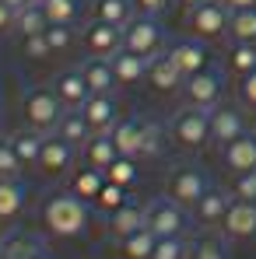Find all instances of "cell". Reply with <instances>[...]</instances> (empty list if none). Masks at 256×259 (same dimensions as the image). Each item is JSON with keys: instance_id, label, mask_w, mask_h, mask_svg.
I'll return each mask as SVG.
<instances>
[{"instance_id": "obj_1", "label": "cell", "mask_w": 256, "mask_h": 259, "mask_svg": "<svg viewBox=\"0 0 256 259\" xmlns=\"http://www.w3.org/2000/svg\"><path fill=\"white\" fill-rule=\"evenodd\" d=\"M39 221L53 238H78L85 235L91 210H88V200H81L78 193H53L46 196L43 207H39Z\"/></svg>"}, {"instance_id": "obj_2", "label": "cell", "mask_w": 256, "mask_h": 259, "mask_svg": "<svg viewBox=\"0 0 256 259\" xmlns=\"http://www.w3.org/2000/svg\"><path fill=\"white\" fill-rule=\"evenodd\" d=\"M169 137L172 144H179L182 151H200L211 144V112L197 109V105H182L175 109L169 119Z\"/></svg>"}, {"instance_id": "obj_3", "label": "cell", "mask_w": 256, "mask_h": 259, "mask_svg": "<svg viewBox=\"0 0 256 259\" xmlns=\"http://www.w3.org/2000/svg\"><path fill=\"white\" fill-rule=\"evenodd\" d=\"M67 105L56 98L53 88H28L25 98H21V116H25V126L39 130V133H56L60 119H63Z\"/></svg>"}, {"instance_id": "obj_4", "label": "cell", "mask_w": 256, "mask_h": 259, "mask_svg": "<svg viewBox=\"0 0 256 259\" xmlns=\"http://www.w3.org/2000/svg\"><path fill=\"white\" fill-rule=\"evenodd\" d=\"M190 207H182L179 200H172L169 193L165 196H155L148 207H144V224L158 235V238H169V235H186L190 228Z\"/></svg>"}, {"instance_id": "obj_5", "label": "cell", "mask_w": 256, "mask_h": 259, "mask_svg": "<svg viewBox=\"0 0 256 259\" xmlns=\"http://www.w3.org/2000/svg\"><path fill=\"white\" fill-rule=\"evenodd\" d=\"M207 189H211V179H207V172L200 165L182 161V165H172L169 175H165V193L172 200H179L182 207H193Z\"/></svg>"}, {"instance_id": "obj_6", "label": "cell", "mask_w": 256, "mask_h": 259, "mask_svg": "<svg viewBox=\"0 0 256 259\" xmlns=\"http://www.w3.org/2000/svg\"><path fill=\"white\" fill-rule=\"evenodd\" d=\"M228 21H232V11L225 7V0H204L193 11H186V32L193 39H221V35H228Z\"/></svg>"}, {"instance_id": "obj_7", "label": "cell", "mask_w": 256, "mask_h": 259, "mask_svg": "<svg viewBox=\"0 0 256 259\" xmlns=\"http://www.w3.org/2000/svg\"><path fill=\"white\" fill-rule=\"evenodd\" d=\"M127 49L137 53V56H144V60L165 53L169 46H165V28H162V21H158L155 14H137L127 25Z\"/></svg>"}, {"instance_id": "obj_8", "label": "cell", "mask_w": 256, "mask_h": 259, "mask_svg": "<svg viewBox=\"0 0 256 259\" xmlns=\"http://www.w3.org/2000/svg\"><path fill=\"white\" fill-rule=\"evenodd\" d=\"M182 95H186V105H197V109H217L221 105V95H225V70L221 67H207V70H200V74H193L186 88H182Z\"/></svg>"}, {"instance_id": "obj_9", "label": "cell", "mask_w": 256, "mask_h": 259, "mask_svg": "<svg viewBox=\"0 0 256 259\" xmlns=\"http://www.w3.org/2000/svg\"><path fill=\"white\" fill-rule=\"evenodd\" d=\"M78 151H81V147H74V144L63 140L60 133H49L46 144H43V154H39V161H35V172L46 175V179L67 175L74 168V161H78Z\"/></svg>"}, {"instance_id": "obj_10", "label": "cell", "mask_w": 256, "mask_h": 259, "mask_svg": "<svg viewBox=\"0 0 256 259\" xmlns=\"http://www.w3.org/2000/svg\"><path fill=\"white\" fill-rule=\"evenodd\" d=\"M81 39H85L88 56H105V60H113L120 49H127V28L91 18L85 28H81Z\"/></svg>"}, {"instance_id": "obj_11", "label": "cell", "mask_w": 256, "mask_h": 259, "mask_svg": "<svg viewBox=\"0 0 256 259\" xmlns=\"http://www.w3.org/2000/svg\"><path fill=\"white\" fill-rule=\"evenodd\" d=\"M246 133H249V119H246L242 105H217V109H211V144L228 147L232 140H239Z\"/></svg>"}, {"instance_id": "obj_12", "label": "cell", "mask_w": 256, "mask_h": 259, "mask_svg": "<svg viewBox=\"0 0 256 259\" xmlns=\"http://www.w3.org/2000/svg\"><path fill=\"white\" fill-rule=\"evenodd\" d=\"M228 207H232V193L228 189H217L211 186L190 210H193V221L204 228V231H211V228H221L225 224V214H228Z\"/></svg>"}, {"instance_id": "obj_13", "label": "cell", "mask_w": 256, "mask_h": 259, "mask_svg": "<svg viewBox=\"0 0 256 259\" xmlns=\"http://www.w3.org/2000/svg\"><path fill=\"white\" fill-rule=\"evenodd\" d=\"M172 60H175V67L186 74V81L193 77V74H200V70H207L211 67V60H207V46H204V39H175V42L165 49Z\"/></svg>"}, {"instance_id": "obj_14", "label": "cell", "mask_w": 256, "mask_h": 259, "mask_svg": "<svg viewBox=\"0 0 256 259\" xmlns=\"http://www.w3.org/2000/svg\"><path fill=\"white\" fill-rule=\"evenodd\" d=\"M148 84L155 88L158 95H172V91H182L186 88V74L175 67V60H172L169 53H158L148 63Z\"/></svg>"}, {"instance_id": "obj_15", "label": "cell", "mask_w": 256, "mask_h": 259, "mask_svg": "<svg viewBox=\"0 0 256 259\" xmlns=\"http://www.w3.org/2000/svg\"><path fill=\"white\" fill-rule=\"evenodd\" d=\"M53 91H56V98L67 105V109H81L88 98H91V88H88L85 74H81V67H67V70H60L56 77H53Z\"/></svg>"}, {"instance_id": "obj_16", "label": "cell", "mask_w": 256, "mask_h": 259, "mask_svg": "<svg viewBox=\"0 0 256 259\" xmlns=\"http://www.w3.org/2000/svg\"><path fill=\"white\" fill-rule=\"evenodd\" d=\"M221 231H225V238H235V242L256 238V203L253 200H232Z\"/></svg>"}, {"instance_id": "obj_17", "label": "cell", "mask_w": 256, "mask_h": 259, "mask_svg": "<svg viewBox=\"0 0 256 259\" xmlns=\"http://www.w3.org/2000/svg\"><path fill=\"white\" fill-rule=\"evenodd\" d=\"M81 112H85L91 133H113V126L123 119V116H120V105H116L113 95H91L85 105H81Z\"/></svg>"}, {"instance_id": "obj_18", "label": "cell", "mask_w": 256, "mask_h": 259, "mask_svg": "<svg viewBox=\"0 0 256 259\" xmlns=\"http://www.w3.org/2000/svg\"><path fill=\"white\" fill-rule=\"evenodd\" d=\"M81 74H85L91 95H113L120 88L116 74H113V60H105V56H88V60H81Z\"/></svg>"}, {"instance_id": "obj_19", "label": "cell", "mask_w": 256, "mask_h": 259, "mask_svg": "<svg viewBox=\"0 0 256 259\" xmlns=\"http://www.w3.org/2000/svg\"><path fill=\"white\" fill-rule=\"evenodd\" d=\"M221 161L228 172H253L256 168V133H246L239 140H232L228 147H221Z\"/></svg>"}, {"instance_id": "obj_20", "label": "cell", "mask_w": 256, "mask_h": 259, "mask_svg": "<svg viewBox=\"0 0 256 259\" xmlns=\"http://www.w3.org/2000/svg\"><path fill=\"white\" fill-rule=\"evenodd\" d=\"M25 203H28V186L18 175L0 179V224H11L14 217L25 210Z\"/></svg>"}, {"instance_id": "obj_21", "label": "cell", "mask_w": 256, "mask_h": 259, "mask_svg": "<svg viewBox=\"0 0 256 259\" xmlns=\"http://www.w3.org/2000/svg\"><path fill=\"white\" fill-rule=\"evenodd\" d=\"M144 123L140 116H123L116 126H113V140L120 147V154H130V158H140L144 151Z\"/></svg>"}, {"instance_id": "obj_22", "label": "cell", "mask_w": 256, "mask_h": 259, "mask_svg": "<svg viewBox=\"0 0 256 259\" xmlns=\"http://www.w3.org/2000/svg\"><path fill=\"white\" fill-rule=\"evenodd\" d=\"M88 14L95 21H109V25L127 28L137 18V4L133 0H88Z\"/></svg>"}, {"instance_id": "obj_23", "label": "cell", "mask_w": 256, "mask_h": 259, "mask_svg": "<svg viewBox=\"0 0 256 259\" xmlns=\"http://www.w3.org/2000/svg\"><path fill=\"white\" fill-rule=\"evenodd\" d=\"M155 242H158V235L144 224V228L130 231V235H123V238H116V252H120V259H151Z\"/></svg>"}, {"instance_id": "obj_24", "label": "cell", "mask_w": 256, "mask_h": 259, "mask_svg": "<svg viewBox=\"0 0 256 259\" xmlns=\"http://www.w3.org/2000/svg\"><path fill=\"white\" fill-rule=\"evenodd\" d=\"M49 133H39V130L32 126H21L11 133V144H14V154L21 158V165L25 168H35V161H39V154H43V144Z\"/></svg>"}, {"instance_id": "obj_25", "label": "cell", "mask_w": 256, "mask_h": 259, "mask_svg": "<svg viewBox=\"0 0 256 259\" xmlns=\"http://www.w3.org/2000/svg\"><path fill=\"white\" fill-rule=\"evenodd\" d=\"M81 154H85V165H95V168L105 172V168L120 158V147H116L113 133H91V140L81 147Z\"/></svg>"}, {"instance_id": "obj_26", "label": "cell", "mask_w": 256, "mask_h": 259, "mask_svg": "<svg viewBox=\"0 0 256 259\" xmlns=\"http://www.w3.org/2000/svg\"><path fill=\"white\" fill-rule=\"evenodd\" d=\"M0 245H4V259H35L39 252H46L43 238L32 231H7Z\"/></svg>"}, {"instance_id": "obj_27", "label": "cell", "mask_w": 256, "mask_h": 259, "mask_svg": "<svg viewBox=\"0 0 256 259\" xmlns=\"http://www.w3.org/2000/svg\"><path fill=\"white\" fill-rule=\"evenodd\" d=\"M225 70L228 74H253L256 70V42H239V39H228L225 46Z\"/></svg>"}, {"instance_id": "obj_28", "label": "cell", "mask_w": 256, "mask_h": 259, "mask_svg": "<svg viewBox=\"0 0 256 259\" xmlns=\"http://www.w3.org/2000/svg\"><path fill=\"white\" fill-rule=\"evenodd\" d=\"M148 63L151 60H144V56H137L130 49H120L113 56V74H116L120 84H137V81H148Z\"/></svg>"}, {"instance_id": "obj_29", "label": "cell", "mask_w": 256, "mask_h": 259, "mask_svg": "<svg viewBox=\"0 0 256 259\" xmlns=\"http://www.w3.org/2000/svg\"><path fill=\"white\" fill-rule=\"evenodd\" d=\"M102 186H105V172L95 168V165H81L78 172L70 175V193H78L88 203H95V196L102 193Z\"/></svg>"}, {"instance_id": "obj_30", "label": "cell", "mask_w": 256, "mask_h": 259, "mask_svg": "<svg viewBox=\"0 0 256 259\" xmlns=\"http://www.w3.org/2000/svg\"><path fill=\"white\" fill-rule=\"evenodd\" d=\"M105 224H109V235H113V238H123V235H130V231L144 228V207L127 203V207H120V210L105 214Z\"/></svg>"}, {"instance_id": "obj_31", "label": "cell", "mask_w": 256, "mask_h": 259, "mask_svg": "<svg viewBox=\"0 0 256 259\" xmlns=\"http://www.w3.org/2000/svg\"><path fill=\"white\" fill-rule=\"evenodd\" d=\"M46 28H49V14H46L43 0H32V4H25L21 11H18V25H14V32L25 39V35H43Z\"/></svg>"}, {"instance_id": "obj_32", "label": "cell", "mask_w": 256, "mask_h": 259, "mask_svg": "<svg viewBox=\"0 0 256 259\" xmlns=\"http://www.w3.org/2000/svg\"><path fill=\"white\" fill-rule=\"evenodd\" d=\"M56 133H60L63 140H70L74 147H85L88 140H91V126H88L81 109H67L63 119H60V126H56Z\"/></svg>"}, {"instance_id": "obj_33", "label": "cell", "mask_w": 256, "mask_h": 259, "mask_svg": "<svg viewBox=\"0 0 256 259\" xmlns=\"http://www.w3.org/2000/svg\"><path fill=\"white\" fill-rule=\"evenodd\" d=\"M190 259H228V242L221 235L204 231L200 238L190 242Z\"/></svg>"}, {"instance_id": "obj_34", "label": "cell", "mask_w": 256, "mask_h": 259, "mask_svg": "<svg viewBox=\"0 0 256 259\" xmlns=\"http://www.w3.org/2000/svg\"><path fill=\"white\" fill-rule=\"evenodd\" d=\"M228 39H239V42H256V7L232 11V21H228Z\"/></svg>"}, {"instance_id": "obj_35", "label": "cell", "mask_w": 256, "mask_h": 259, "mask_svg": "<svg viewBox=\"0 0 256 259\" xmlns=\"http://www.w3.org/2000/svg\"><path fill=\"white\" fill-rule=\"evenodd\" d=\"M49 25H74L81 18V0H43Z\"/></svg>"}, {"instance_id": "obj_36", "label": "cell", "mask_w": 256, "mask_h": 259, "mask_svg": "<svg viewBox=\"0 0 256 259\" xmlns=\"http://www.w3.org/2000/svg\"><path fill=\"white\" fill-rule=\"evenodd\" d=\"M95 207H98L102 214H113V210L127 207V186H120V182H109V179H105L102 193L95 196Z\"/></svg>"}, {"instance_id": "obj_37", "label": "cell", "mask_w": 256, "mask_h": 259, "mask_svg": "<svg viewBox=\"0 0 256 259\" xmlns=\"http://www.w3.org/2000/svg\"><path fill=\"white\" fill-rule=\"evenodd\" d=\"M151 259H190V242H186V235H169V238H158V242H155Z\"/></svg>"}, {"instance_id": "obj_38", "label": "cell", "mask_w": 256, "mask_h": 259, "mask_svg": "<svg viewBox=\"0 0 256 259\" xmlns=\"http://www.w3.org/2000/svg\"><path fill=\"white\" fill-rule=\"evenodd\" d=\"M137 161H140V158L120 154V158L105 168V179H109V182H120V186H127V189H130V186L137 182Z\"/></svg>"}, {"instance_id": "obj_39", "label": "cell", "mask_w": 256, "mask_h": 259, "mask_svg": "<svg viewBox=\"0 0 256 259\" xmlns=\"http://www.w3.org/2000/svg\"><path fill=\"white\" fill-rule=\"evenodd\" d=\"M228 193H232V200H253L256 203V168L253 172H232Z\"/></svg>"}, {"instance_id": "obj_40", "label": "cell", "mask_w": 256, "mask_h": 259, "mask_svg": "<svg viewBox=\"0 0 256 259\" xmlns=\"http://www.w3.org/2000/svg\"><path fill=\"white\" fill-rule=\"evenodd\" d=\"M21 158L14 154V144L11 137H0V179H11V175H21Z\"/></svg>"}, {"instance_id": "obj_41", "label": "cell", "mask_w": 256, "mask_h": 259, "mask_svg": "<svg viewBox=\"0 0 256 259\" xmlns=\"http://www.w3.org/2000/svg\"><path fill=\"white\" fill-rule=\"evenodd\" d=\"M162 140H165V130L155 119H148L144 123V151H140V158H158L162 154Z\"/></svg>"}, {"instance_id": "obj_42", "label": "cell", "mask_w": 256, "mask_h": 259, "mask_svg": "<svg viewBox=\"0 0 256 259\" xmlns=\"http://www.w3.org/2000/svg\"><path fill=\"white\" fill-rule=\"evenodd\" d=\"M46 39H49V49L53 53H67L74 46V25H49L46 28Z\"/></svg>"}, {"instance_id": "obj_43", "label": "cell", "mask_w": 256, "mask_h": 259, "mask_svg": "<svg viewBox=\"0 0 256 259\" xmlns=\"http://www.w3.org/2000/svg\"><path fill=\"white\" fill-rule=\"evenodd\" d=\"M21 53H25L28 60H46V56H53L46 32H43V35H25V39H21Z\"/></svg>"}, {"instance_id": "obj_44", "label": "cell", "mask_w": 256, "mask_h": 259, "mask_svg": "<svg viewBox=\"0 0 256 259\" xmlns=\"http://www.w3.org/2000/svg\"><path fill=\"white\" fill-rule=\"evenodd\" d=\"M239 105L256 112V70L246 74V77H239Z\"/></svg>"}, {"instance_id": "obj_45", "label": "cell", "mask_w": 256, "mask_h": 259, "mask_svg": "<svg viewBox=\"0 0 256 259\" xmlns=\"http://www.w3.org/2000/svg\"><path fill=\"white\" fill-rule=\"evenodd\" d=\"M137 4V14H155V18H162V14H169V7L175 0H133Z\"/></svg>"}, {"instance_id": "obj_46", "label": "cell", "mask_w": 256, "mask_h": 259, "mask_svg": "<svg viewBox=\"0 0 256 259\" xmlns=\"http://www.w3.org/2000/svg\"><path fill=\"white\" fill-rule=\"evenodd\" d=\"M14 25H18V11L0 0V39H7V35L14 32Z\"/></svg>"}, {"instance_id": "obj_47", "label": "cell", "mask_w": 256, "mask_h": 259, "mask_svg": "<svg viewBox=\"0 0 256 259\" xmlns=\"http://www.w3.org/2000/svg\"><path fill=\"white\" fill-rule=\"evenodd\" d=\"M228 11H242V7H256V0H225Z\"/></svg>"}, {"instance_id": "obj_48", "label": "cell", "mask_w": 256, "mask_h": 259, "mask_svg": "<svg viewBox=\"0 0 256 259\" xmlns=\"http://www.w3.org/2000/svg\"><path fill=\"white\" fill-rule=\"evenodd\" d=\"M175 4H179L182 11H193V7H197V4H204V0H175Z\"/></svg>"}, {"instance_id": "obj_49", "label": "cell", "mask_w": 256, "mask_h": 259, "mask_svg": "<svg viewBox=\"0 0 256 259\" xmlns=\"http://www.w3.org/2000/svg\"><path fill=\"white\" fill-rule=\"evenodd\" d=\"M4 4H11L14 11H21V7H25V4H32V0H4Z\"/></svg>"}, {"instance_id": "obj_50", "label": "cell", "mask_w": 256, "mask_h": 259, "mask_svg": "<svg viewBox=\"0 0 256 259\" xmlns=\"http://www.w3.org/2000/svg\"><path fill=\"white\" fill-rule=\"evenodd\" d=\"M35 259H53V256H49V252H39V256H35Z\"/></svg>"}, {"instance_id": "obj_51", "label": "cell", "mask_w": 256, "mask_h": 259, "mask_svg": "<svg viewBox=\"0 0 256 259\" xmlns=\"http://www.w3.org/2000/svg\"><path fill=\"white\" fill-rule=\"evenodd\" d=\"M0 259H4V245H0Z\"/></svg>"}, {"instance_id": "obj_52", "label": "cell", "mask_w": 256, "mask_h": 259, "mask_svg": "<svg viewBox=\"0 0 256 259\" xmlns=\"http://www.w3.org/2000/svg\"><path fill=\"white\" fill-rule=\"evenodd\" d=\"M0 116H4V105H0Z\"/></svg>"}, {"instance_id": "obj_53", "label": "cell", "mask_w": 256, "mask_h": 259, "mask_svg": "<svg viewBox=\"0 0 256 259\" xmlns=\"http://www.w3.org/2000/svg\"><path fill=\"white\" fill-rule=\"evenodd\" d=\"M253 133H256V130H253Z\"/></svg>"}]
</instances>
